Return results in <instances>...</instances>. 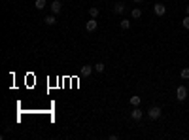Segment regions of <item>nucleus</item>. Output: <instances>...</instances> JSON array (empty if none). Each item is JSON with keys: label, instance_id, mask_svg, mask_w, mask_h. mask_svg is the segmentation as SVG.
<instances>
[{"label": "nucleus", "instance_id": "obj_3", "mask_svg": "<svg viewBox=\"0 0 189 140\" xmlns=\"http://www.w3.org/2000/svg\"><path fill=\"white\" fill-rule=\"evenodd\" d=\"M153 12H155V15L163 17V15L166 13V6H163V4L159 2V4H155V6H153Z\"/></svg>", "mask_w": 189, "mask_h": 140}, {"label": "nucleus", "instance_id": "obj_8", "mask_svg": "<svg viewBox=\"0 0 189 140\" xmlns=\"http://www.w3.org/2000/svg\"><path fill=\"white\" fill-rule=\"evenodd\" d=\"M43 21H46V25H55V23H57V17H55V13H51V15H47Z\"/></svg>", "mask_w": 189, "mask_h": 140}, {"label": "nucleus", "instance_id": "obj_15", "mask_svg": "<svg viewBox=\"0 0 189 140\" xmlns=\"http://www.w3.org/2000/svg\"><path fill=\"white\" fill-rule=\"evenodd\" d=\"M104 68H106V66H104L102 62H96V64H95V70H96V72H100V74L104 72Z\"/></svg>", "mask_w": 189, "mask_h": 140}, {"label": "nucleus", "instance_id": "obj_12", "mask_svg": "<svg viewBox=\"0 0 189 140\" xmlns=\"http://www.w3.org/2000/svg\"><path fill=\"white\" fill-rule=\"evenodd\" d=\"M34 6H36V9H43L46 8V0H36Z\"/></svg>", "mask_w": 189, "mask_h": 140}, {"label": "nucleus", "instance_id": "obj_7", "mask_svg": "<svg viewBox=\"0 0 189 140\" xmlns=\"http://www.w3.org/2000/svg\"><path fill=\"white\" fill-rule=\"evenodd\" d=\"M114 12H115V13H123V12H125V4H123V2H117V4L114 6Z\"/></svg>", "mask_w": 189, "mask_h": 140}, {"label": "nucleus", "instance_id": "obj_17", "mask_svg": "<svg viewBox=\"0 0 189 140\" xmlns=\"http://www.w3.org/2000/svg\"><path fill=\"white\" fill-rule=\"evenodd\" d=\"M182 25H183V28H189V15H187V17H183Z\"/></svg>", "mask_w": 189, "mask_h": 140}, {"label": "nucleus", "instance_id": "obj_10", "mask_svg": "<svg viewBox=\"0 0 189 140\" xmlns=\"http://www.w3.org/2000/svg\"><path fill=\"white\" fill-rule=\"evenodd\" d=\"M140 17H142V9L134 8V9H132V19H140Z\"/></svg>", "mask_w": 189, "mask_h": 140}, {"label": "nucleus", "instance_id": "obj_1", "mask_svg": "<svg viewBox=\"0 0 189 140\" xmlns=\"http://www.w3.org/2000/svg\"><path fill=\"white\" fill-rule=\"evenodd\" d=\"M161 115H163V110L159 108V106H151V108L148 110V117H151V119H159Z\"/></svg>", "mask_w": 189, "mask_h": 140}, {"label": "nucleus", "instance_id": "obj_4", "mask_svg": "<svg viewBox=\"0 0 189 140\" xmlns=\"http://www.w3.org/2000/svg\"><path fill=\"white\" fill-rule=\"evenodd\" d=\"M96 27H98V23H96V21L91 17V19H89L87 21V23H85V28H87V32H95L96 30Z\"/></svg>", "mask_w": 189, "mask_h": 140}, {"label": "nucleus", "instance_id": "obj_2", "mask_svg": "<svg viewBox=\"0 0 189 140\" xmlns=\"http://www.w3.org/2000/svg\"><path fill=\"white\" fill-rule=\"evenodd\" d=\"M176 99L178 100H185L187 99V87H183V85H178V87H176Z\"/></svg>", "mask_w": 189, "mask_h": 140}, {"label": "nucleus", "instance_id": "obj_5", "mask_svg": "<svg viewBox=\"0 0 189 140\" xmlns=\"http://www.w3.org/2000/svg\"><path fill=\"white\" fill-rule=\"evenodd\" d=\"M130 115H132V119H134V121H140L142 117H144V112L138 108V106H134V110H132V114H130Z\"/></svg>", "mask_w": 189, "mask_h": 140}, {"label": "nucleus", "instance_id": "obj_19", "mask_svg": "<svg viewBox=\"0 0 189 140\" xmlns=\"http://www.w3.org/2000/svg\"><path fill=\"white\" fill-rule=\"evenodd\" d=\"M134 2H142V0H134Z\"/></svg>", "mask_w": 189, "mask_h": 140}, {"label": "nucleus", "instance_id": "obj_18", "mask_svg": "<svg viewBox=\"0 0 189 140\" xmlns=\"http://www.w3.org/2000/svg\"><path fill=\"white\" fill-rule=\"evenodd\" d=\"M185 12H187V15H189V4H187V6H185Z\"/></svg>", "mask_w": 189, "mask_h": 140}, {"label": "nucleus", "instance_id": "obj_16", "mask_svg": "<svg viewBox=\"0 0 189 140\" xmlns=\"http://www.w3.org/2000/svg\"><path fill=\"white\" fill-rule=\"evenodd\" d=\"M89 15H91V17L95 19V17L98 15V8H91V9H89Z\"/></svg>", "mask_w": 189, "mask_h": 140}, {"label": "nucleus", "instance_id": "obj_14", "mask_svg": "<svg viewBox=\"0 0 189 140\" xmlns=\"http://www.w3.org/2000/svg\"><path fill=\"white\" fill-rule=\"evenodd\" d=\"M121 28H125V30L130 28V21L129 19H121Z\"/></svg>", "mask_w": 189, "mask_h": 140}, {"label": "nucleus", "instance_id": "obj_6", "mask_svg": "<svg viewBox=\"0 0 189 140\" xmlns=\"http://www.w3.org/2000/svg\"><path fill=\"white\" fill-rule=\"evenodd\" d=\"M61 8H62V4L59 2V0H53V2H51V13L57 15V13L61 12Z\"/></svg>", "mask_w": 189, "mask_h": 140}, {"label": "nucleus", "instance_id": "obj_9", "mask_svg": "<svg viewBox=\"0 0 189 140\" xmlns=\"http://www.w3.org/2000/svg\"><path fill=\"white\" fill-rule=\"evenodd\" d=\"M93 70H95V66H89V64H87V66L81 68V76H89V74H91Z\"/></svg>", "mask_w": 189, "mask_h": 140}, {"label": "nucleus", "instance_id": "obj_13", "mask_svg": "<svg viewBox=\"0 0 189 140\" xmlns=\"http://www.w3.org/2000/svg\"><path fill=\"white\" fill-rule=\"evenodd\" d=\"M180 76H182V80H189V68H182Z\"/></svg>", "mask_w": 189, "mask_h": 140}, {"label": "nucleus", "instance_id": "obj_11", "mask_svg": "<svg viewBox=\"0 0 189 140\" xmlns=\"http://www.w3.org/2000/svg\"><path fill=\"white\" fill-rule=\"evenodd\" d=\"M140 102H142L140 96H136V95H134V96H130V104H132V106H140Z\"/></svg>", "mask_w": 189, "mask_h": 140}]
</instances>
